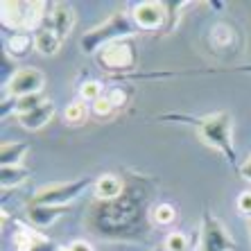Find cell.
Segmentation results:
<instances>
[{
  "instance_id": "1",
  "label": "cell",
  "mask_w": 251,
  "mask_h": 251,
  "mask_svg": "<svg viewBox=\"0 0 251 251\" xmlns=\"http://www.w3.org/2000/svg\"><path fill=\"white\" fill-rule=\"evenodd\" d=\"M150 186L143 179L125 186V193L111 201H95L86 217L88 228L100 238H136L140 235L150 213Z\"/></svg>"
},
{
  "instance_id": "2",
  "label": "cell",
  "mask_w": 251,
  "mask_h": 251,
  "mask_svg": "<svg viewBox=\"0 0 251 251\" xmlns=\"http://www.w3.org/2000/svg\"><path fill=\"white\" fill-rule=\"evenodd\" d=\"M163 118L193 125L197 129L199 138L204 140L206 145L217 150L231 165L238 163V152H235V145H233V118H231V113L217 111V113H208V116H201V118L179 116L176 113V116H163Z\"/></svg>"
},
{
  "instance_id": "3",
  "label": "cell",
  "mask_w": 251,
  "mask_h": 251,
  "mask_svg": "<svg viewBox=\"0 0 251 251\" xmlns=\"http://www.w3.org/2000/svg\"><path fill=\"white\" fill-rule=\"evenodd\" d=\"M138 32L134 18L129 16L127 12H113L111 16L106 18L104 23L95 25L82 36V52L84 54H100L106 46H111L116 41H125Z\"/></svg>"
},
{
  "instance_id": "4",
  "label": "cell",
  "mask_w": 251,
  "mask_h": 251,
  "mask_svg": "<svg viewBox=\"0 0 251 251\" xmlns=\"http://www.w3.org/2000/svg\"><path fill=\"white\" fill-rule=\"evenodd\" d=\"M95 181L98 179H93V176H84V179H75V181H68V183H52V186L39 188L29 204L68 208V204H73L75 199L82 197L88 188H93Z\"/></svg>"
},
{
  "instance_id": "5",
  "label": "cell",
  "mask_w": 251,
  "mask_h": 251,
  "mask_svg": "<svg viewBox=\"0 0 251 251\" xmlns=\"http://www.w3.org/2000/svg\"><path fill=\"white\" fill-rule=\"evenodd\" d=\"M43 2H9L2 0L0 5V21L5 27H12L16 32H27V29H39L46 21V14L41 12Z\"/></svg>"
},
{
  "instance_id": "6",
  "label": "cell",
  "mask_w": 251,
  "mask_h": 251,
  "mask_svg": "<svg viewBox=\"0 0 251 251\" xmlns=\"http://www.w3.org/2000/svg\"><path fill=\"white\" fill-rule=\"evenodd\" d=\"M199 251H235V242L228 235L217 217H213L206 210L201 215V231H199Z\"/></svg>"
},
{
  "instance_id": "7",
  "label": "cell",
  "mask_w": 251,
  "mask_h": 251,
  "mask_svg": "<svg viewBox=\"0 0 251 251\" xmlns=\"http://www.w3.org/2000/svg\"><path fill=\"white\" fill-rule=\"evenodd\" d=\"M168 5L165 2H156V0H143L138 5H134V12L131 18L138 29H145V32H154V29L168 27Z\"/></svg>"
},
{
  "instance_id": "8",
  "label": "cell",
  "mask_w": 251,
  "mask_h": 251,
  "mask_svg": "<svg viewBox=\"0 0 251 251\" xmlns=\"http://www.w3.org/2000/svg\"><path fill=\"white\" fill-rule=\"evenodd\" d=\"M102 68L111 70V73H123L136 66V50L134 43L125 39V41H116L111 46H106L102 52L98 54Z\"/></svg>"
},
{
  "instance_id": "9",
  "label": "cell",
  "mask_w": 251,
  "mask_h": 251,
  "mask_svg": "<svg viewBox=\"0 0 251 251\" xmlns=\"http://www.w3.org/2000/svg\"><path fill=\"white\" fill-rule=\"evenodd\" d=\"M46 86V75L36 68L18 70L12 84L5 88L7 98H25V95H39Z\"/></svg>"
},
{
  "instance_id": "10",
  "label": "cell",
  "mask_w": 251,
  "mask_h": 251,
  "mask_svg": "<svg viewBox=\"0 0 251 251\" xmlns=\"http://www.w3.org/2000/svg\"><path fill=\"white\" fill-rule=\"evenodd\" d=\"M46 21L50 23V27L57 32L59 39L64 41L66 36L73 32V27H75V9H73V5H68V2H59V5H54V12L50 14Z\"/></svg>"
},
{
  "instance_id": "11",
  "label": "cell",
  "mask_w": 251,
  "mask_h": 251,
  "mask_svg": "<svg viewBox=\"0 0 251 251\" xmlns=\"http://www.w3.org/2000/svg\"><path fill=\"white\" fill-rule=\"evenodd\" d=\"M61 43L64 41L57 36V32L50 27L48 21H43V25L34 32V50L39 54H43V57H52V54H57L59 50H61Z\"/></svg>"
},
{
  "instance_id": "12",
  "label": "cell",
  "mask_w": 251,
  "mask_h": 251,
  "mask_svg": "<svg viewBox=\"0 0 251 251\" xmlns=\"http://www.w3.org/2000/svg\"><path fill=\"white\" fill-rule=\"evenodd\" d=\"M54 111H57V109H54V102L48 100L46 104H41L39 109H34V111L18 116V125L23 129H27V131H39V129H43L54 118Z\"/></svg>"
},
{
  "instance_id": "13",
  "label": "cell",
  "mask_w": 251,
  "mask_h": 251,
  "mask_svg": "<svg viewBox=\"0 0 251 251\" xmlns=\"http://www.w3.org/2000/svg\"><path fill=\"white\" fill-rule=\"evenodd\" d=\"M125 186L127 183L116 175H102L98 176V181L93 186V193L98 201H111V199H118L125 193Z\"/></svg>"
},
{
  "instance_id": "14",
  "label": "cell",
  "mask_w": 251,
  "mask_h": 251,
  "mask_svg": "<svg viewBox=\"0 0 251 251\" xmlns=\"http://www.w3.org/2000/svg\"><path fill=\"white\" fill-rule=\"evenodd\" d=\"M64 213H66V208H59V206H36V204L27 206L29 222L39 228H46V226H50V224H54Z\"/></svg>"
},
{
  "instance_id": "15",
  "label": "cell",
  "mask_w": 251,
  "mask_h": 251,
  "mask_svg": "<svg viewBox=\"0 0 251 251\" xmlns=\"http://www.w3.org/2000/svg\"><path fill=\"white\" fill-rule=\"evenodd\" d=\"M27 152H29V143H25V140L2 143V147H0V168L21 165V161L27 156Z\"/></svg>"
},
{
  "instance_id": "16",
  "label": "cell",
  "mask_w": 251,
  "mask_h": 251,
  "mask_svg": "<svg viewBox=\"0 0 251 251\" xmlns=\"http://www.w3.org/2000/svg\"><path fill=\"white\" fill-rule=\"evenodd\" d=\"M34 50V36L29 32H12V36L7 39V52L5 54H12V59L18 57H25Z\"/></svg>"
},
{
  "instance_id": "17",
  "label": "cell",
  "mask_w": 251,
  "mask_h": 251,
  "mask_svg": "<svg viewBox=\"0 0 251 251\" xmlns=\"http://www.w3.org/2000/svg\"><path fill=\"white\" fill-rule=\"evenodd\" d=\"M18 242H21V251H61L54 240H48L43 235H29V231L18 235Z\"/></svg>"
},
{
  "instance_id": "18",
  "label": "cell",
  "mask_w": 251,
  "mask_h": 251,
  "mask_svg": "<svg viewBox=\"0 0 251 251\" xmlns=\"http://www.w3.org/2000/svg\"><path fill=\"white\" fill-rule=\"evenodd\" d=\"M32 176L27 168L23 165H14V168H0V186L2 190H9V188H18L21 183H25Z\"/></svg>"
},
{
  "instance_id": "19",
  "label": "cell",
  "mask_w": 251,
  "mask_h": 251,
  "mask_svg": "<svg viewBox=\"0 0 251 251\" xmlns=\"http://www.w3.org/2000/svg\"><path fill=\"white\" fill-rule=\"evenodd\" d=\"M150 217H152V222L158 224V226H170L176 220V208L172 204H156L150 210Z\"/></svg>"
},
{
  "instance_id": "20",
  "label": "cell",
  "mask_w": 251,
  "mask_h": 251,
  "mask_svg": "<svg viewBox=\"0 0 251 251\" xmlns=\"http://www.w3.org/2000/svg\"><path fill=\"white\" fill-rule=\"evenodd\" d=\"M86 118H88V106H86V102H84V100L70 102V104L66 106L64 120L68 125H82V123H86Z\"/></svg>"
},
{
  "instance_id": "21",
  "label": "cell",
  "mask_w": 251,
  "mask_h": 251,
  "mask_svg": "<svg viewBox=\"0 0 251 251\" xmlns=\"http://www.w3.org/2000/svg\"><path fill=\"white\" fill-rule=\"evenodd\" d=\"M48 98H43L41 93L39 95H25V98H16V116H23V113H29L39 109L41 104H46Z\"/></svg>"
},
{
  "instance_id": "22",
  "label": "cell",
  "mask_w": 251,
  "mask_h": 251,
  "mask_svg": "<svg viewBox=\"0 0 251 251\" xmlns=\"http://www.w3.org/2000/svg\"><path fill=\"white\" fill-rule=\"evenodd\" d=\"M163 247L168 251H190V240H188V235H183L181 231H172V233L165 238Z\"/></svg>"
},
{
  "instance_id": "23",
  "label": "cell",
  "mask_w": 251,
  "mask_h": 251,
  "mask_svg": "<svg viewBox=\"0 0 251 251\" xmlns=\"http://www.w3.org/2000/svg\"><path fill=\"white\" fill-rule=\"evenodd\" d=\"M79 98L84 100V102H98L100 98H104L102 95V84L95 82V79H91V82H84L82 86H79Z\"/></svg>"
},
{
  "instance_id": "24",
  "label": "cell",
  "mask_w": 251,
  "mask_h": 251,
  "mask_svg": "<svg viewBox=\"0 0 251 251\" xmlns=\"http://www.w3.org/2000/svg\"><path fill=\"white\" fill-rule=\"evenodd\" d=\"M91 111L95 113V116L98 118H106V116H111L113 113V104H111V100L106 98H100L98 102H93V104H91Z\"/></svg>"
},
{
  "instance_id": "25",
  "label": "cell",
  "mask_w": 251,
  "mask_h": 251,
  "mask_svg": "<svg viewBox=\"0 0 251 251\" xmlns=\"http://www.w3.org/2000/svg\"><path fill=\"white\" fill-rule=\"evenodd\" d=\"M235 204H238V210H240V213L251 220V190H245V193H240L238 199H235Z\"/></svg>"
},
{
  "instance_id": "26",
  "label": "cell",
  "mask_w": 251,
  "mask_h": 251,
  "mask_svg": "<svg viewBox=\"0 0 251 251\" xmlns=\"http://www.w3.org/2000/svg\"><path fill=\"white\" fill-rule=\"evenodd\" d=\"M106 98L111 100L113 109H118V106H125V102H127V93H125V88H113V91L106 95Z\"/></svg>"
},
{
  "instance_id": "27",
  "label": "cell",
  "mask_w": 251,
  "mask_h": 251,
  "mask_svg": "<svg viewBox=\"0 0 251 251\" xmlns=\"http://www.w3.org/2000/svg\"><path fill=\"white\" fill-rule=\"evenodd\" d=\"M238 172H240V176H242L245 181H249V183H251V154L247 156L245 163H242V165L238 168Z\"/></svg>"
},
{
  "instance_id": "28",
  "label": "cell",
  "mask_w": 251,
  "mask_h": 251,
  "mask_svg": "<svg viewBox=\"0 0 251 251\" xmlns=\"http://www.w3.org/2000/svg\"><path fill=\"white\" fill-rule=\"evenodd\" d=\"M66 251H93V247L88 242H84V240H75V242H70Z\"/></svg>"
},
{
  "instance_id": "29",
  "label": "cell",
  "mask_w": 251,
  "mask_h": 251,
  "mask_svg": "<svg viewBox=\"0 0 251 251\" xmlns=\"http://www.w3.org/2000/svg\"><path fill=\"white\" fill-rule=\"evenodd\" d=\"M208 5L213 7V9H224V2H220V0H210Z\"/></svg>"
},
{
  "instance_id": "30",
  "label": "cell",
  "mask_w": 251,
  "mask_h": 251,
  "mask_svg": "<svg viewBox=\"0 0 251 251\" xmlns=\"http://www.w3.org/2000/svg\"><path fill=\"white\" fill-rule=\"evenodd\" d=\"M154 251H168V249H165V247L161 245V247H158V249H154Z\"/></svg>"
},
{
  "instance_id": "31",
  "label": "cell",
  "mask_w": 251,
  "mask_h": 251,
  "mask_svg": "<svg viewBox=\"0 0 251 251\" xmlns=\"http://www.w3.org/2000/svg\"><path fill=\"white\" fill-rule=\"evenodd\" d=\"M242 70H249V73H251V66H247V68H242Z\"/></svg>"
},
{
  "instance_id": "32",
  "label": "cell",
  "mask_w": 251,
  "mask_h": 251,
  "mask_svg": "<svg viewBox=\"0 0 251 251\" xmlns=\"http://www.w3.org/2000/svg\"><path fill=\"white\" fill-rule=\"evenodd\" d=\"M249 235H251V220H249Z\"/></svg>"
},
{
  "instance_id": "33",
  "label": "cell",
  "mask_w": 251,
  "mask_h": 251,
  "mask_svg": "<svg viewBox=\"0 0 251 251\" xmlns=\"http://www.w3.org/2000/svg\"><path fill=\"white\" fill-rule=\"evenodd\" d=\"M193 251H195V249H193ZM197 251H199V249H197Z\"/></svg>"
}]
</instances>
